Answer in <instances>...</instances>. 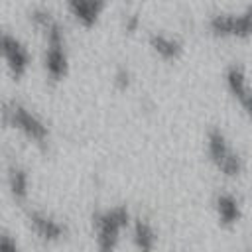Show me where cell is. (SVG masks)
Masks as SVG:
<instances>
[{"label":"cell","mask_w":252,"mask_h":252,"mask_svg":"<svg viewBox=\"0 0 252 252\" xmlns=\"http://www.w3.org/2000/svg\"><path fill=\"white\" fill-rule=\"evenodd\" d=\"M28 220H30V228L37 234V238H41L45 242H57L65 234V224L57 217H53L51 213L30 211Z\"/></svg>","instance_id":"ba28073f"},{"label":"cell","mask_w":252,"mask_h":252,"mask_svg":"<svg viewBox=\"0 0 252 252\" xmlns=\"http://www.w3.org/2000/svg\"><path fill=\"white\" fill-rule=\"evenodd\" d=\"M4 120L35 144H43L49 138V128L43 118L20 100H10L4 104Z\"/></svg>","instance_id":"277c9868"},{"label":"cell","mask_w":252,"mask_h":252,"mask_svg":"<svg viewBox=\"0 0 252 252\" xmlns=\"http://www.w3.org/2000/svg\"><path fill=\"white\" fill-rule=\"evenodd\" d=\"M0 252H22V250H20V246L16 244V240L10 234H4L2 242H0Z\"/></svg>","instance_id":"5bb4252c"},{"label":"cell","mask_w":252,"mask_h":252,"mask_svg":"<svg viewBox=\"0 0 252 252\" xmlns=\"http://www.w3.org/2000/svg\"><path fill=\"white\" fill-rule=\"evenodd\" d=\"M2 55H4L6 67L12 73V77L20 79L26 75V71L30 67V51L18 35H14L10 32L2 33Z\"/></svg>","instance_id":"8992f818"},{"label":"cell","mask_w":252,"mask_h":252,"mask_svg":"<svg viewBox=\"0 0 252 252\" xmlns=\"http://www.w3.org/2000/svg\"><path fill=\"white\" fill-rule=\"evenodd\" d=\"M30 20L43 32L45 49H43V69L49 79L59 81L69 71V55L65 47L63 26L47 8H33L30 12Z\"/></svg>","instance_id":"6da1fadb"},{"label":"cell","mask_w":252,"mask_h":252,"mask_svg":"<svg viewBox=\"0 0 252 252\" xmlns=\"http://www.w3.org/2000/svg\"><path fill=\"white\" fill-rule=\"evenodd\" d=\"M132 242L138 252H154L158 244V234L148 219H134L132 222Z\"/></svg>","instance_id":"7c38bea8"},{"label":"cell","mask_w":252,"mask_h":252,"mask_svg":"<svg viewBox=\"0 0 252 252\" xmlns=\"http://www.w3.org/2000/svg\"><path fill=\"white\" fill-rule=\"evenodd\" d=\"M114 83L118 85V87H128V83H130V73H128V69H124V67H120V69H116V73H114Z\"/></svg>","instance_id":"9a60e30c"},{"label":"cell","mask_w":252,"mask_h":252,"mask_svg":"<svg viewBox=\"0 0 252 252\" xmlns=\"http://www.w3.org/2000/svg\"><path fill=\"white\" fill-rule=\"evenodd\" d=\"M209 30L220 37L252 35V4L242 12H217L209 18Z\"/></svg>","instance_id":"5b68a950"},{"label":"cell","mask_w":252,"mask_h":252,"mask_svg":"<svg viewBox=\"0 0 252 252\" xmlns=\"http://www.w3.org/2000/svg\"><path fill=\"white\" fill-rule=\"evenodd\" d=\"M104 6H106V0H67L69 12L75 16V20L79 24H83L87 28L96 24Z\"/></svg>","instance_id":"30bf717a"},{"label":"cell","mask_w":252,"mask_h":252,"mask_svg":"<svg viewBox=\"0 0 252 252\" xmlns=\"http://www.w3.org/2000/svg\"><path fill=\"white\" fill-rule=\"evenodd\" d=\"M138 22H140V20H138L136 14H128V16L124 18V28H126L128 32H134V30L138 28Z\"/></svg>","instance_id":"2e32d148"},{"label":"cell","mask_w":252,"mask_h":252,"mask_svg":"<svg viewBox=\"0 0 252 252\" xmlns=\"http://www.w3.org/2000/svg\"><path fill=\"white\" fill-rule=\"evenodd\" d=\"M130 226V211L124 205H114L93 215V234L98 252H114L120 244V234Z\"/></svg>","instance_id":"7a4b0ae2"},{"label":"cell","mask_w":252,"mask_h":252,"mask_svg":"<svg viewBox=\"0 0 252 252\" xmlns=\"http://www.w3.org/2000/svg\"><path fill=\"white\" fill-rule=\"evenodd\" d=\"M148 41H150V47L154 49V53L165 61L177 59L183 53V43L175 35H169L165 32H152Z\"/></svg>","instance_id":"8fae6325"},{"label":"cell","mask_w":252,"mask_h":252,"mask_svg":"<svg viewBox=\"0 0 252 252\" xmlns=\"http://www.w3.org/2000/svg\"><path fill=\"white\" fill-rule=\"evenodd\" d=\"M215 213H217V219L222 226H232L240 220V201L228 193V191H220L217 193L215 197Z\"/></svg>","instance_id":"9c48e42d"},{"label":"cell","mask_w":252,"mask_h":252,"mask_svg":"<svg viewBox=\"0 0 252 252\" xmlns=\"http://www.w3.org/2000/svg\"><path fill=\"white\" fill-rule=\"evenodd\" d=\"M207 156L211 163L226 177H236L244 169V161L240 154L230 146L228 138L220 128H211L207 132Z\"/></svg>","instance_id":"3957f363"},{"label":"cell","mask_w":252,"mask_h":252,"mask_svg":"<svg viewBox=\"0 0 252 252\" xmlns=\"http://www.w3.org/2000/svg\"><path fill=\"white\" fill-rule=\"evenodd\" d=\"M224 81H226L230 94L238 100L242 110L252 118V85L248 83L244 67L238 63H230L224 71Z\"/></svg>","instance_id":"52a82bcc"},{"label":"cell","mask_w":252,"mask_h":252,"mask_svg":"<svg viewBox=\"0 0 252 252\" xmlns=\"http://www.w3.org/2000/svg\"><path fill=\"white\" fill-rule=\"evenodd\" d=\"M8 187L14 195V199H26L28 197L30 177H28V171L22 165L10 163V167H8Z\"/></svg>","instance_id":"4fadbf2b"}]
</instances>
